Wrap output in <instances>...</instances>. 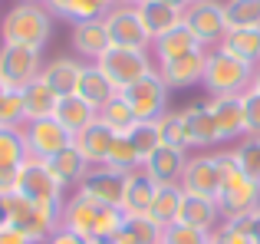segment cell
Masks as SVG:
<instances>
[{"instance_id":"cell-1","label":"cell","mask_w":260,"mask_h":244,"mask_svg":"<svg viewBox=\"0 0 260 244\" xmlns=\"http://www.w3.org/2000/svg\"><path fill=\"white\" fill-rule=\"evenodd\" d=\"M53 13L46 4H26L17 0L0 20V43H17V46H33V50H46L53 40Z\"/></svg>"},{"instance_id":"cell-2","label":"cell","mask_w":260,"mask_h":244,"mask_svg":"<svg viewBox=\"0 0 260 244\" xmlns=\"http://www.w3.org/2000/svg\"><path fill=\"white\" fill-rule=\"evenodd\" d=\"M250 83H254V66L224 53L221 46L208 50L204 76H201V86L208 89V96H244L250 89Z\"/></svg>"},{"instance_id":"cell-3","label":"cell","mask_w":260,"mask_h":244,"mask_svg":"<svg viewBox=\"0 0 260 244\" xmlns=\"http://www.w3.org/2000/svg\"><path fill=\"white\" fill-rule=\"evenodd\" d=\"M224 165H228V172H224V185L217 192L221 218H244L254 208H260V181L244 175L231 152H224Z\"/></svg>"},{"instance_id":"cell-4","label":"cell","mask_w":260,"mask_h":244,"mask_svg":"<svg viewBox=\"0 0 260 244\" xmlns=\"http://www.w3.org/2000/svg\"><path fill=\"white\" fill-rule=\"evenodd\" d=\"M95 66L109 76V83L115 86V93L128 89V86L139 83L142 76L158 70L152 50H132V46H109V50L95 59Z\"/></svg>"},{"instance_id":"cell-5","label":"cell","mask_w":260,"mask_h":244,"mask_svg":"<svg viewBox=\"0 0 260 244\" xmlns=\"http://www.w3.org/2000/svg\"><path fill=\"white\" fill-rule=\"evenodd\" d=\"M63 192L66 188H63V181L53 175L50 162L26 155L23 165L17 168V195H23V198L33 201V205L59 208L63 205Z\"/></svg>"},{"instance_id":"cell-6","label":"cell","mask_w":260,"mask_h":244,"mask_svg":"<svg viewBox=\"0 0 260 244\" xmlns=\"http://www.w3.org/2000/svg\"><path fill=\"white\" fill-rule=\"evenodd\" d=\"M7 208H10V225L17 231H23L33 244H46L50 234L59 228V208H46V205H33L23 195H7Z\"/></svg>"},{"instance_id":"cell-7","label":"cell","mask_w":260,"mask_h":244,"mask_svg":"<svg viewBox=\"0 0 260 244\" xmlns=\"http://www.w3.org/2000/svg\"><path fill=\"white\" fill-rule=\"evenodd\" d=\"M181 23L194 33V40L204 50L221 46L228 33V17H224V0H191L181 13Z\"/></svg>"},{"instance_id":"cell-8","label":"cell","mask_w":260,"mask_h":244,"mask_svg":"<svg viewBox=\"0 0 260 244\" xmlns=\"http://www.w3.org/2000/svg\"><path fill=\"white\" fill-rule=\"evenodd\" d=\"M43 70V50L17 43H0V79L7 89H23Z\"/></svg>"},{"instance_id":"cell-9","label":"cell","mask_w":260,"mask_h":244,"mask_svg":"<svg viewBox=\"0 0 260 244\" xmlns=\"http://www.w3.org/2000/svg\"><path fill=\"white\" fill-rule=\"evenodd\" d=\"M224 152H201V155H191L188 159V168L181 175V188L191 195H204V198H214L217 201V192L224 185Z\"/></svg>"},{"instance_id":"cell-10","label":"cell","mask_w":260,"mask_h":244,"mask_svg":"<svg viewBox=\"0 0 260 244\" xmlns=\"http://www.w3.org/2000/svg\"><path fill=\"white\" fill-rule=\"evenodd\" d=\"M122 99L132 106L135 119L142 122H155L161 112H168V86L158 76V70L142 76L139 83H132L128 89H122Z\"/></svg>"},{"instance_id":"cell-11","label":"cell","mask_w":260,"mask_h":244,"mask_svg":"<svg viewBox=\"0 0 260 244\" xmlns=\"http://www.w3.org/2000/svg\"><path fill=\"white\" fill-rule=\"evenodd\" d=\"M23 139H26V155L43 159V162L56 159L66 145H73V132H66V129L56 122V116L26 122L23 126Z\"/></svg>"},{"instance_id":"cell-12","label":"cell","mask_w":260,"mask_h":244,"mask_svg":"<svg viewBox=\"0 0 260 244\" xmlns=\"http://www.w3.org/2000/svg\"><path fill=\"white\" fill-rule=\"evenodd\" d=\"M102 23H106V30H109L112 46H132V50H148V46H152V37H148L139 10L128 7V4H115L112 10L102 17Z\"/></svg>"},{"instance_id":"cell-13","label":"cell","mask_w":260,"mask_h":244,"mask_svg":"<svg viewBox=\"0 0 260 244\" xmlns=\"http://www.w3.org/2000/svg\"><path fill=\"white\" fill-rule=\"evenodd\" d=\"M99 201H92L89 195H83L76 188V192L70 195V198H63V205H59V228H66V231L79 234L83 241H92L95 238V215H99Z\"/></svg>"},{"instance_id":"cell-14","label":"cell","mask_w":260,"mask_h":244,"mask_svg":"<svg viewBox=\"0 0 260 244\" xmlns=\"http://www.w3.org/2000/svg\"><path fill=\"white\" fill-rule=\"evenodd\" d=\"M125 175L122 168H112V165H92L89 175L83 178L79 192L89 195L92 201L99 205H122V192H125Z\"/></svg>"},{"instance_id":"cell-15","label":"cell","mask_w":260,"mask_h":244,"mask_svg":"<svg viewBox=\"0 0 260 244\" xmlns=\"http://www.w3.org/2000/svg\"><path fill=\"white\" fill-rule=\"evenodd\" d=\"M208 112L214 116L224 142H241L247 135V112H244V96H211L204 99Z\"/></svg>"},{"instance_id":"cell-16","label":"cell","mask_w":260,"mask_h":244,"mask_svg":"<svg viewBox=\"0 0 260 244\" xmlns=\"http://www.w3.org/2000/svg\"><path fill=\"white\" fill-rule=\"evenodd\" d=\"M188 168V152L181 148H168V145H158L152 155L145 159L142 172L155 181V185H181V175Z\"/></svg>"},{"instance_id":"cell-17","label":"cell","mask_w":260,"mask_h":244,"mask_svg":"<svg viewBox=\"0 0 260 244\" xmlns=\"http://www.w3.org/2000/svg\"><path fill=\"white\" fill-rule=\"evenodd\" d=\"M181 119L184 126H188V135H191V145L198 148V152H211V148L224 145V135L221 129H217L214 116L208 112V106H188V109H181Z\"/></svg>"},{"instance_id":"cell-18","label":"cell","mask_w":260,"mask_h":244,"mask_svg":"<svg viewBox=\"0 0 260 244\" xmlns=\"http://www.w3.org/2000/svg\"><path fill=\"white\" fill-rule=\"evenodd\" d=\"M204 56H208V50H194V53H188V56H181V59L161 63L158 66V76L165 79L168 89H191V86H201Z\"/></svg>"},{"instance_id":"cell-19","label":"cell","mask_w":260,"mask_h":244,"mask_svg":"<svg viewBox=\"0 0 260 244\" xmlns=\"http://www.w3.org/2000/svg\"><path fill=\"white\" fill-rule=\"evenodd\" d=\"M112 46L109 30L102 20H89V23H73V53L83 63H95L102 53Z\"/></svg>"},{"instance_id":"cell-20","label":"cell","mask_w":260,"mask_h":244,"mask_svg":"<svg viewBox=\"0 0 260 244\" xmlns=\"http://www.w3.org/2000/svg\"><path fill=\"white\" fill-rule=\"evenodd\" d=\"M178 221L188 228H198V231H214L221 225V208H217L214 198H204V195H191L184 192L181 208H178Z\"/></svg>"},{"instance_id":"cell-21","label":"cell","mask_w":260,"mask_h":244,"mask_svg":"<svg viewBox=\"0 0 260 244\" xmlns=\"http://www.w3.org/2000/svg\"><path fill=\"white\" fill-rule=\"evenodd\" d=\"M79 70H83V59L79 56H56V59H46L43 63L40 79H43L56 96H70V93H76Z\"/></svg>"},{"instance_id":"cell-22","label":"cell","mask_w":260,"mask_h":244,"mask_svg":"<svg viewBox=\"0 0 260 244\" xmlns=\"http://www.w3.org/2000/svg\"><path fill=\"white\" fill-rule=\"evenodd\" d=\"M112 7H115V0H46V10L56 20H70V23L102 20Z\"/></svg>"},{"instance_id":"cell-23","label":"cell","mask_w":260,"mask_h":244,"mask_svg":"<svg viewBox=\"0 0 260 244\" xmlns=\"http://www.w3.org/2000/svg\"><path fill=\"white\" fill-rule=\"evenodd\" d=\"M148 50H152V56H155V66H161V63H172V59L188 56V53H194V50H204V46L198 43L194 33L181 23V26H175L172 33L152 40V46H148Z\"/></svg>"},{"instance_id":"cell-24","label":"cell","mask_w":260,"mask_h":244,"mask_svg":"<svg viewBox=\"0 0 260 244\" xmlns=\"http://www.w3.org/2000/svg\"><path fill=\"white\" fill-rule=\"evenodd\" d=\"M95 119H99V109H95L92 103H86L83 96H76V93L59 96V103H56V122L66 129V132H73V139H76L83 129L92 126Z\"/></svg>"},{"instance_id":"cell-25","label":"cell","mask_w":260,"mask_h":244,"mask_svg":"<svg viewBox=\"0 0 260 244\" xmlns=\"http://www.w3.org/2000/svg\"><path fill=\"white\" fill-rule=\"evenodd\" d=\"M155 181L148 178L142 168H135V172L125 175V192H122V211L125 215H148V208H152V198H155Z\"/></svg>"},{"instance_id":"cell-26","label":"cell","mask_w":260,"mask_h":244,"mask_svg":"<svg viewBox=\"0 0 260 244\" xmlns=\"http://www.w3.org/2000/svg\"><path fill=\"white\" fill-rule=\"evenodd\" d=\"M135 10H139V17H142V23H145V30H148L152 40H158V37H165V33H172L175 26H181V13H184V10H178V7L161 4V0H145V4H139Z\"/></svg>"},{"instance_id":"cell-27","label":"cell","mask_w":260,"mask_h":244,"mask_svg":"<svg viewBox=\"0 0 260 244\" xmlns=\"http://www.w3.org/2000/svg\"><path fill=\"white\" fill-rule=\"evenodd\" d=\"M76 96H83L86 103H92L95 109H102V106H106L112 96H119V93H115V86L109 83V76L95 63H83L79 83H76Z\"/></svg>"},{"instance_id":"cell-28","label":"cell","mask_w":260,"mask_h":244,"mask_svg":"<svg viewBox=\"0 0 260 244\" xmlns=\"http://www.w3.org/2000/svg\"><path fill=\"white\" fill-rule=\"evenodd\" d=\"M112 139H115V132L106 126V122H99L95 119L89 129H83V132L76 135V148L86 155V162L89 165H106V159H109V145H112Z\"/></svg>"},{"instance_id":"cell-29","label":"cell","mask_w":260,"mask_h":244,"mask_svg":"<svg viewBox=\"0 0 260 244\" xmlns=\"http://www.w3.org/2000/svg\"><path fill=\"white\" fill-rule=\"evenodd\" d=\"M50 168H53V175L63 181V188H79L92 165L86 162V155L79 152L76 142H73V145H66L63 152L56 155V159H50Z\"/></svg>"},{"instance_id":"cell-30","label":"cell","mask_w":260,"mask_h":244,"mask_svg":"<svg viewBox=\"0 0 260 244\" xmlns=\"http://www.w3.org/2000/svg\"><path fill=\"white\" fill-rule=\"evenodd\" d=\"M221 50L231 56L244 59L247 66H260V26H247V30H228L221 40Z\"/></svg>"},{"instance_id":"cell-31","label":"cell","mask_w":260,"mask_h":244,"mask_svg":"<svg viewBox=\"0 0 260 244\" xmlns=\"http://www.w3.org/2000/svg\"><path fill=\"white\" fill-rule=\"evenodd\" d=\"M20 93H23V112H26V122L56 116V103H59V96H56V93H53L40 76L33 79L30 86H23Z\"/></svg>"},{"instance_id":"cell-32","label":"cell","mask_w":260,"mask_h":244,"mask_svg":"<svg viewBox=\"0 0 260 244\" xmlns=\"http://www.w3.org/2000/svg\"><path fill=\"white\" fill-rule=\"evenodd\" d=\"M165 228L148 215H125V225L115 234V244H161Z\"/></svg>"},{"instance_id":"cell-33","label":"cell","mask_w":260,"mask_h":244,"mask_svg":"<svg viewBox=\"0 0 260 244\" xmlns=\"http://www.w3.org/2000/svg\"><path fill=\"white\" fill-rule=\"evenodd\" d=\"M181 198H184L181 185H158V188H155V198H152V208H148V218L158 221L161 228L175 225V221H178V208H181Z\"/></svg>"},{"instance_id":"cell-34","label":"cell","mask_w":260,"mask_h":244,"mask_svg":"<svg viewBox=\"0 0 260 244\" xmlns=\"http://www.w3.org/2000/svg\"><path fill=\"white\" fill-rule=\"evenodd\" d=\"M155 126H158V135H161V145L168 148H181V152H191V135H188V126H184L181 119V109H168L161 112L158 119H155Z\"/></svg>"},{"instance_id":"cell-35","label":"cell","mask_w":260,"mask_h":244,"mask_svg":"<svg viewBox=\"0 0 260 244\" xmlns=\"http://www.w3.org/2000/svg\"><path fill=\"white\" fill-rule=\"evenodd\" d=\"M26 159V139L23 129H0V168L17 172Z\"/></svg>"},{"instance_id":"cell-36","label":"cell","mask_w":260,"mask_h":244,"mask_svg":"<svg viewBox=\"0 0 260 244\" xmlns=\"http://www.w3.org/2000/svg\"><path fill=\"white\" fill-rule=\"evenodd\" d=\"M228 30H247L260 26V0H224Z\"/></svg>"},{"instance_id":"cell-37","label":"cell","mask_w":260,"mask_h":244,"mask_svg":"<svg viewBox=\"0 0 260 244\" xmlns=\"http://www.w3.org/2000/svg\"><path fill=\"white\" fill-rule=\"evenodd\" d=\"M99 122H106L112 132H128V129H132L139 119H135L132 106H128L125 99H122V93H119V96H112V99H109V103L99 109Z\"/></svg>"},{"instance_id":"cell-38","label":"cell","mask_w":260,"mask_h":244,"mask_svg":"<svg viewBox=\"0 0 260 244\" xmlns=\"http://www.w3.org/2000/svg\"><path fill=\"white\" fill-rule=\"evenodd\" d=\"M231 155H234V162L241 165L244 175L260 181V135H244L237 142V148H231Z\"/></svg>"},{"instance_id":"cell-39","label":"cell","mask_w":260,"mask_h":244,"mask_svg":"<svg viewBox=\"0 0 260 244\" xmlns=\"http://www.w3.org/2000/svg\"><path fill=\"white\" fill-rule=\"evenodd\" d=\"M125 135H128V142H132V148L139 152L142 165H145V159L161 145V135H158V126H155V122H142V119H139Z\"/></svg>"},{"instance_id":"cell-40","label":"cell","mask_w":260,"mask_h":244,"mask_svg":"<svg viewBox=\"0 0 260 244\" xmlns=\"http://www.w3.org/2000/svg\"><path fill=\"white\" fill-rule=\"evenodd\" d=\"M106 165L122 168V172H135V168H142V159H139V152L132 148V142H128V135H125V132H115L112 145H109V159H106Z\"/></svg>"},{"instance_id":"cell-41","label":"cell","mask_w":260,"mask_h":244,"mask_svg":"<svg viewBox=\"0 0 260 244\" xmlns=\"http://www.w3.org/2000/svg\"><path fill=\"white\" fill-rule=\"evenodd\" d=\"M26 126V112H23V93L20 89H7L0 96V129H23Z\"/></svg>"},{"instance_id":"cell-42","label":"cell","mask_w":260,"mask_h":244,"mask_svg":"<svg viewBox=\"0 0 260 244\" xmlns=\"http://www.w3.org/2000/svg\"><path fill=\"white\" fill-rule=\"evenodd\" d=\"M211 244H250L247 215H244V218H224L221 225L211 231Z\"/></svg>"},{"instance_id":"cell-43","label":"cell","mask_w":260,"mask_h":244,"mask_svg":"<svg viewBox=\"0 0 260 244\" xmlns=\"http://www.w3.org/2000/svg\"><path fill=\"white\" fill-rule=\"evenodd\" d=\"M125 225V211L119 205H102L99 215H95V238H106V241H115V234L122 231Z\"/></svg>"},{"instance_id":"cell-44","label":"cell","mask_w":260,"mask_h":244,"mask_svg":"<svg viewBox=\"0 0 260 244\" xmlns=\"http://www.w3.org/2000/svg\"><path fill=\"white\" fill-rule=\"evenodd\" d=\"M161 244H211V231H198V228H188L181 221H175V225L165 228Z\"/></svg>"},{"instance_id":"cell-45","label":"cell","mask_w":260,"mask_h":244,"mask_svg":"<svg viewBox=\"0 0 260 244\" xmlns=\"http://www.w3.org/2000/svg\"><path fill=\"white\" fill-rule=\"evenodd\" d=\"M244 112H247V135H260V93H244Z\"/></svg>"},{"instance_id":"cell-46","label":"cell","mask_w":260,"mask_h":244,"mask_svg":"<svg viewBox=\"0 0 260 244\" xmlns=\"http://www.w3.org/2000/svg\"><path fill=\"white\" fill-rule=\"evenodd\" d=\"M0 244H33V241L23 231H17L13 225H7V228H0Z\"/></svg>"},{"instance_id":"cell-47","label":"cell","mask_w":260,"mask_h":244,"mask_svg":"<svg viewBox=\"0 0 260 244\" xmlns=\"http://www.w3.org/2000/svg\"><path fill=\"white\" fill-rule=\"evenodd\" d=\"M46 244H86L79 234H73V231H66V228H56V231L50 234V241Z\"/></svg>"},{"instance_id":"cell-48","label":"cell","mask_w":260,"mask_h":244,"mask_svg":"<svg viewBox=\"0 0 260 244\" xmlns=\"http://www.w3.org/2000/svg\"><path fill=\"white\" fill-rule=\"evenodd\" d=\"M247 234H250V244H260V208L247 215Z\"/></svg>"},{"instance_id":"cell-49","label":"cell","mask_w":260,"mask_h":244,"mask_svg":"<svg viewBox=\"0 0 260 244\" xmlns=\"http://www.w3.org/2000/svg\"><path fill=\"white\" fill-rule=\"evenodd\" d=\"M13 192H17V172L0 168V195H13Z\"/></svg>"},{"instance_id":"cell-50","label":"cell","mask_w":260,"mask_h":244,"mask_svg":"<svg viewBox=\"0 0 260 244\" xmlns=\"http://www.w3.org/2000/svg\"><path fill=\"white\" fill-rule=\"evenodd\" d=\"M161 4H168V7H178V10H184V7H188L191 0H161Z\"/></svg>"},{"instance_id":"cell-51","label":"cell","mask_w":260,"mask_h":244,"mask_svg":"<svg viewBox=\"0 0 260 244\" xmlns=\"http://www.w3.org/2000/svg\"><path fill=\"white\" fill-rule=\"evenodd\" d=\"M250 89H257V93H260V66L254 70V83H250Z\"/></svg>"},{"instance_id":"cell-52","label":"cell","mask_w":260,"mask_h":244,"mask_svg":"<svg viewBox=\"0 0 260 244\" xmlns=\"http://www.w3.org/2000/svg\"><path fill=\"white\" fill-rule=\"evenodd\" d=\"M115 4H128V7H139V4H145V0H115Z\"/></svg>"},{"instance_id":"cell-53","label":"cell","mask_w":260,"mask_h":244,"mask_svg":"<svg viewBox=\"0 0 260 244\" xmlns=\"http://www.w3.org/2000/svg\"><path fill=\"white\" fill-rule=\"evenodd\" d=\"M86 244H115V241H106V238H92V241H86Z\"/></svg>"},{"instance_id":"cell-54","label":"cell","mask_w":260,"mask_h":244,"mask_svg":"<svg viewBox=\"0 0 260 244\" xmlns=\"http://www.w3.org/2000/svg\"><path fill=\"white\" fill-rule=\"evenodd\" d=\"M4 93H7V86H4V79H0V96H4Z\"/></svg>"},{"instance_id":"cell-55","label":"cell","mask_w":260,"mask_h":244,"mask_svg":"<svg viewBox=\"0 0 260 244\" xmlns=\"http://www.w3.org/2000/svg\"><path fill=\"white\" fill-rule=\"evenodd\" d=\"M26 4H46V0H26Z\"/></svg>"}]
</instances>
